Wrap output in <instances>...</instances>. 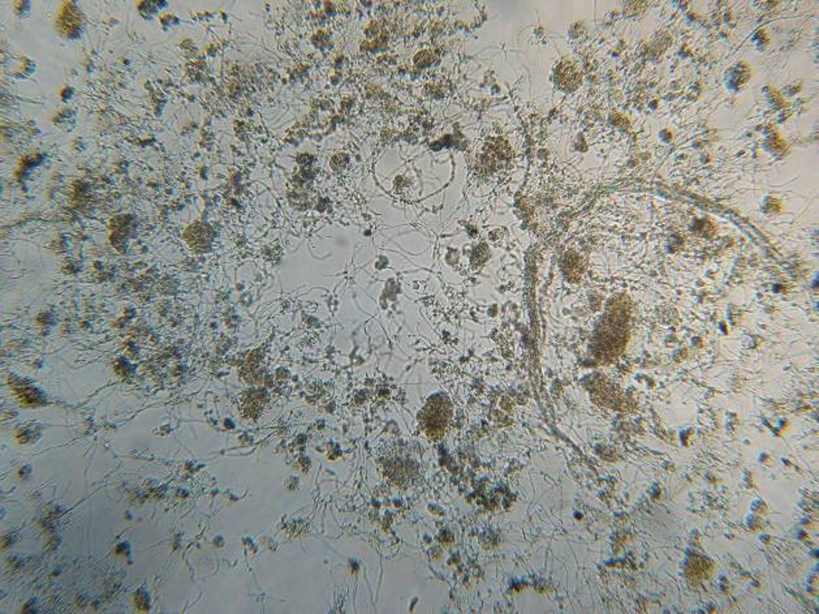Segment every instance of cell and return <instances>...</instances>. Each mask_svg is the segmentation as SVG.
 <instances>
[{"label": "cell", "instance_id": "1", "mask_svg": "<svg viewBox=\"0 0 819 614\" xmlns=\"http://www.w3.org/2000/svg\"><path fill=\"white\" fill-rule=\"evenodd\" d=\"M583 73L572 61L564 60L556 71V83L564 90H574L581 83Z\"/></svg>", "mask_w": 819, "mask_h": 614}]
</instances>
